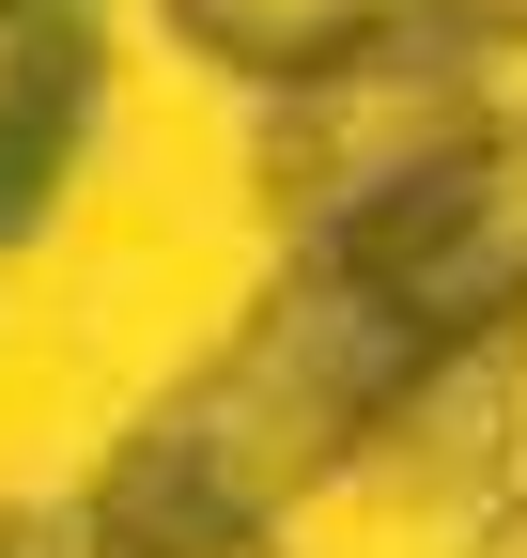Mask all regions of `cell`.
I'll return each instance as SVG.
<instances>
[{
	"label": "cell",
	"mask_w": 527,
	"mask_h": 558,
	"mask_svg": "<svg viewBox=\"0 0 527 558\" xmlns=\"http://www.w3.org/2000/svg\"><path fill=\"white\" fill-rule=\"evenodd\" d=\"M450 326H419L404 295H388L372 264L342 248H295L264 295L233 311V341L186 388H156L140 418H124V450L94 465V558H203V543H280L295 497H326V481H357L388 403H404V373L434 357Z\"/></svg>",
	"instance_id": "cell-1"
},
{
	"label": "cell",
	"mask_w": 527,
	"mask_h": 558,
	"mask_svg": "<svg viewBox=\"0 0 527 558\" xmlns=\"http://www.w3.org/2000/svg\"><path fill=\"white\" fill-rule=\"evenodd\" d=\"M481 124H497V94L466 78V47H434L404 16L372 62H342V78H310V94H264V218L295 248H326V233L388 218L419 171H450Z\"/></svg>",
	"instance_id": "cell-2"
},
{
	"label": "cell",
	"mask_w": 527,
	"mask_h": 558,
	"mask_svg": "<svg viewBox=\"0 0 527 558\" xmlns=\"http://www.w3.org/2000/svg\"><path fill=\"white\" fill-rule=\"evenodd\" d=\"M326 248L372 264L419 326H497V311H527V109H497L450 171H419L388 218L326 233Z\"/></svg>",
	"instance_id": "cell-3"
},
{
	"label": "cell",
	"mask_w": 527,
	"mask_h": 558,
	"mask_svg": "<svg viewBox=\"0 0 527 558\" xmlns=\"http://www.w3.org/2000/svg\"><path fill=\"white\" fill-rule=\"evenodd\" d=\"M372 481H404V497H512L527 481V311L450 326L404 373V403L372 435Z\"/></svg>",
	"instance_id": "cell-4"
},
{
	"label": "cell",
	"mask_w": 527,
	"mask_h": 558,
	"mask_svg": "<svg viewBox=\"0 0 527 558\" xmlns=\"http://www.w3.org/2000/svg\"><path fill=\"white\" fill-rule=\"evenodd\" d=\"M94 124H109V32L78 16V0H47V16L0 32V248H32L62 218Z\"/></svg>",
	"instance_id": "cell-5"
},
{
	"label": "cell",
	"mask_w": 527,
	"mask_h": 558,
	"mask_svg": "<svg viewBox=\"0 0 527 558\" xmlns=\"http://www.w3.org/2000/svg\"><path fill=\"white\" fill-rule=\"evenodd\" d=\"M156 32L233 94H310L404 32V0H156Z\"/></svg>",
	"instance_id": "cell-6"
},
{
	"label": "cell",
	"mask_w": 527,
	"mask_h": 558,
	"mask_svg": "<svg viewBox=\"0 0 527 558\" xmlns=\"http://www.w3.org/2000/svg\"><path fill=\"white\" fill-rule=\"evenodd\" d=\"M404 16L434 47H466V62H527V0H404Z\"/></svg>",
	"instance_id": "cell-7"
},
{
	"label": "cell",
	"mask_w": 527,
	"mask_h": 558,
	"mask_svg": "<svg viewBox=\"0 0 527 558\" xmlns=\"http://www.w3.org/2000/svg\"><path fill=\"white\" fill-rule=\"evenodd\" d=\"M481 558H527V481H512L497 512H481Z\"/></svg>",
	"instance_id": "cell-8"
},
{
	"label": "cell",
	"mask_w": 527,
	"mask_h": 558,
	"mask_svg": "<svg viewBox=\"0 0 527 558\" xmlns=\"http://www.w3.org/2000/svg\"><path fill=\"white\" fill-rule=\"evenodd\" d=\"M203 558H280V543H203Z\"/></svg>",
	"instance_id": "cell-9"
},
{
	"label": "cell",
	"mask_w": 527,
	"mask_h": 558,
	"mask_svg": "<svg viewBox=\"0 0 527 558\" xmlns=\"http://www.w3.org/2000/svg\"><path fill=\"white\" fill-rule=\"evenodd\" d=\"M16 16H47V0H0V32H16Z\"/></svg>",
	"instance_id": "cell-10"
}]
</instances>
